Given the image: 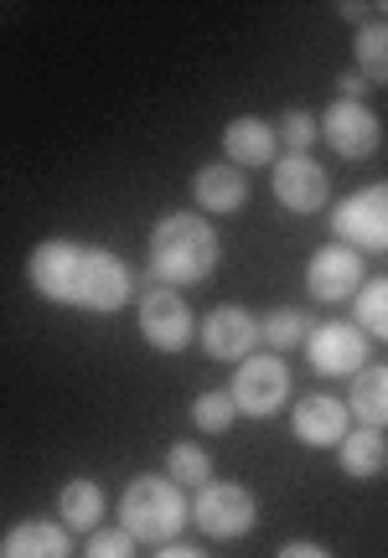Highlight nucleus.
<instances>
[{
  "instance_id": "nucleus-1",
  "label": "nucleus",
  "mask_w": 388,
  "mask_h": 558,
  "mask_svg": "<svg viewBox=\"0 0 388 558\" xmlns=\"http://www.w3.org/2000/svg\"><path fill=\"white\" fill-rule=\"evenodd\" d=\"M223 264V239L203 213H166L150 233V279L186 290V284H207L213 269Z\"/></svg>"
},
{
  "instance_id": "nucleus-2",
  "label": "nucleus",
  "mask_w": 388,
  "mask_h": 558,
  "mask_svg": "<svg viewBox=\"0 0 388 558\" xmlns=\"http://www.w3.org/2000/svg\"><path fill=\"white\" fill-rule=\"evenodd\" d=\"M192 522V501L171 476H135L120 492V527L135 543L166 548V543L182 538V527Z\"/></svg>"
},
{
  "instance_id": "nucleus-17",
  "label": "nucleus",
  "mask_w": 388,
  "mask_h": 558,
  "mask_svg": "<svg viewBox=\"0 0 388 558\" xmlns=\"http://www.w3.org/2000/svg\"><path fill=\"white\" fill-rule=\"evenodd\" d=\"M223 156H228V166H239V171L275 166V160H280V135H275V124L269 120L244 114V120H233L223 130Z\"/></svg>"
},
{
  "instance_id": "nucleus-29",
  "label": "nucleus",
  "mask_w": 388,
  "mask_h": 558,
  "mask_svg": "<svg viewBox=\"0 0 388 558\" xmlns=\"http://www.w3.org/2000/svg\"><path fill=\"white\" fill-rule=\"evenodd\" d=\"M275 558H331V548H322V543H311V538H295V543H286Z\"/></svg>"
},
{
  "instance_id": "nucleus-11",
  "label": "nucleus",
  "mask_w": 388,
  "mask_h": 558,
  "mask_svg": "<svg viewBox=\"0 0 388 558\" xmlns=\"http://www.w3.org/2000/svg\"><path fill=\"white\" fill-rule=\"evenodd\" d=\"M197 341H203V352L213 362H239L254 357L259 352V320L248 316L244 305H213L197 326Z\"/></svg>"
},
{
  "instance_id": "nucleus-4",
  "label": "nucleus",
  "mask_w": 388,
  "mask_h": 558,
  "mask_svg": "<svg viewBox=\"0 0 388 558\" xmlns=\"http://www.w3.org/2000/svg\"><path fill=\"white\" fill-rule=\"evenodd\" d=\"M135 300V269L114 254V248H83L78 279H73V311L88 316H114Z\"/></svg>"
},
{
  "instance_id": "nucleus-27",
  "label": "nucleus",
  "mask_w": 388,
  "mask_h": 558,
  "mask_svg": "<svg viewBox=\"0 0 388 558\" xmlns=\"http://www.w3.org/2000/svg\"><path fill=\"white\" fill-rule=\"evenodd\" d=\"M135 548L141 543L130 538L124 527H99V533H88V543H83V558H135Z\"/></svg>"
},
{
  "instance_id": "nucleus-3",
  "label": "nucleus",
  "mask_w": 388,
  "mask_h": 558,
  "mask_svg": "<svg viewBox=\"0 0 388 558\" xmlns=\"http://www.w3.org/2000/svg\"><path fill=\"white\" fill-rule=\"evenodd\" d=\"M192 522H197V533H207L213 543H239L259 527V501H254V492L239 486V481L213 476L207 486H197V497H192Z\"/></svg>"
},
{
  "instance_id": "nucleus-7",
  "label": "nucleus",
  "mask_w": 388,
  "mask_h": 558,
  "mask_svg": "<svg viewBox=\"0 0 388 558\" xmlns=\"http://www.w3.org/2000/svg\"><path fill=\"white\" fill-rule=\"evenodd\" d=\"M135 320H141V337L156 347V352H186L192 337H197V320L186 311L182 290H171V284H145L141 295H135Z\"/></svg>"
},
{
  "instance_id": "nucleus-14",
  "label": "nucleus",
  "mask_w": 388,
  "mask_h": 558,
  "mask_svg": "<svg viewBox=\"0 0 388 558\" xmlns=\"http://www.w3.org/2000/svg\"><path fill=\"white\" fill-rule=\"evenodd\" d=\"M352 429V414H348V399H331V393H306L295 399L290 409V435L301 439L306 450H337Z\"/></svg>"
},
{
  "instance_id": "nucleus-22",
  "label": "nucleus",
  "mask_w": 388,
  "mask_h": 558,
  "mask_svg": "<svg viewBox=\"0 0 388 558\" xmlns=\"http://www.w3.org/2000/svg\"><path fill=\"white\" fill-rule=\"evenodd\" d=\"M352 62L368 78V88H388V21H368L352 37Z\"/></svg>"
},
{
  "instance_id": "nucleus-23",
  "label": "nucleus",
  "mask_w": 388,
  "mask_h": 558,
  "mask_svg": "<svg viewBox=\"0 0 388 558\" xmlns=\"http://www.w3.org/2000/svg\"><path fill=\"white\" fill-rule=\"evenodd\" d=\"M166 476L177 481L182 492H197L213 481V456H207L197 439H177L171 450H166Z\"/></svg>"
},
{
  "instance_id": "nucleus-9",
  "label": "nucleus",
  "mask_w": 388,
  "mask_h": 558,
  "mask_svg": "<svg viewBox=\"0 0 388 558\" xmlns=\"http://www.w3.org/2000/svg\"><path fill=\"white\" fill-rule=\"evenodd\" d=\"M322 140H327L342 160H368V156H378V145H384V120L357 99H331L327 114H322Z\"/></svg>"
},
{
  "instance_id": "nucleus-12",
  "label": "nucleus",
  "mask_w": 388,
  "mask_h": 558,
  "mask_svg": "<svg viewBox=\"0 0 388 558\" xmlns=\"http://www.w3.org/2000/svg\"><path fill=\"white\" fill-rule=\"evenodd\" d=\"M275 202L295 213V218H311V213H322L331 197V177L322 171V160L311 156H280L275 160Z\"/></svg>"
},
{
  "instance_id": "nucleus-19",
  "label": "nucleus",
  "mask_w": 388,
  "mask_h": 558,
  "mask_svg": "<svg viewBox=\"0 0 388 558\" xmlns=\"http://www.w3.org/2000/svg\"><path fill=\"white\" fill-rule=\"evenodd\" d=\"M337 465L352 481H378L388 471V435L384 429H368V424L348 429V439L337 445Z\"/></svg>"
},
{
  "instance_id": "nucleus-18",
  "label": "nucleus",
  "mask_w": 388,
  "mask_h": 558,
  "mask_svg": "<svg viewBox=\"0 0 388 558\" xmlns=\"http://www.w3.org/2000/svg\"><path fill=\"white\" fill-rule=\"evenodd\" d=\"M104 512H109V492H104L94 476H73L68 486L58 492V522L73 533V538H88V533H99Z\"/></svg>"
},
{
  "instance_id": "nucleus-28",
  "label": "nucleus",
  "mask_w": 388,
  "mask_h": 558,
  "mask_svg": "<svg viewBox=\"0 0 388 558\" xmlns=\"http://www.w3.org/2000/svg\"><path fill=\"white\" fill-rule=\"evenodd\" d=\"M363 94H368V78H363L357 68H348V73L337 78V99H357V104H363Z\"/></svg>"
},
{
  "instance_id": "nucleus-26",
  "label": "nucleus",
  "mask_w": 388,
  "mask_h": 558,
  "mask_svg": "<svg viewBox=\"0 0 388 558\" xmlns=\"http://www.w3.org/2000/svg\"><path fill=\"white\" fill-rule=\"evenodd\" d=\"M275 135L286 145V156H311V145L322 140V120L311 109H286L280 124H275Z\"/></svg>"
},
{
  "instance_id": "nucleus-24",
  "label": "nucleus",
  "mask_w": 388,
  "mask_h": 558,
  "mask_svg": "<svg viewBox=\"0 0 388 558\" xmlns=\"http://www.w3.org/2000/svg\"><path fill=\"white\" fill-rule=\"evenodd\" d=\"M352 326H363L368 341H388V275L368 279V284L352 295Z\"/></svg>"
},
{
  "instance_id": "nucleus-30",
  "label": "nucleus",
  "mask_w": 388,
  "mask_h": 558,
  "mask_svg": "<svg viewBox=\"0 0 388 558\" xmlns=\"http://www.w3.org/2000/svg\"><path fill=\"white\" fill-rule=\"evenodd\" d=\"M156 558H207L203 548H186V543H166V548H156Z\"/></svg>"
},
{
  "instance_id": "nucleus-32",
  "label": "nucleus",
  "mask_w": 388,
  "mask_h": 558,
  "mask_svg": "<svg viewBox=\"0 0 388 558\" xmlns=\"http://www.w3.org/2000/svg\"><path fill=\"white\" fill-rule=\"evenodd\" d=\"M384 16H388V5H384Z\"/></svg>"
},
{
  "instance_id": "nucleus-16",
  "label": "nucleus",
  "mask_w": 388,
  "mask_h": 558,
  "mask_svg": "<svg viewBox=\"0 0 388 558\" xmlns=\"http://www.w3.org/2000/svg\"><path fill=\"white\" fill-rule=\"evenodd\" d=\"M0 558H73V533L58 518H26L5 527Z\"/></svg>"
},
{
  "instance_id": "nucleus-31",
  "label": "nucleus",
  "mask_w": 388,
  "mask_h": 558,
  "mask_svg": "<svg viewBox=\"0 0 388 558\" xmlns=\"http://www.w3.org/2000/svg\"><path fill=\"white\" fill-rule=\"evenodd\" d=\"M342 16H352V21H363V26H368V5H357V0H342Z\"/></svg>"
},
{
  "instance_id": "nucleus-6",
  "label": "nucleus",
  "mask_w": 388,
  "mask_h": 558,
  "mask_svg": "<svg viewBox=\"0 0 388 558\" xmlns=\"http://www.w3.org/2000/svg\"><path fill=\"white\" fill-rule=\"evenodd\" d=\"M228 393L239 403L244 418H275L290 403V367L280 352H254L233 367V383Z\"/></svg>"
},
{
  "instance_id": "nucleus-25",
  "label": "nucleus",
  "mask_w": 388,
  "mask_h": 558,
  "mask_svg": "<svg viewBox=\"0 0 388 558\" xmlns=\"http://www.w3.org/2000/svg\"><path fill=\"white\" fill-rule=\"evenodd\" d=\"M233 418H239V403H233L228 388H207V393H197V403H192V424H197L203 435H228Z\"/></svg>"
},
{
  "instance_id": "nucleus-15",
  "label": "nucleus",
  "mask_w": 388,
  "mask_h": 558,
  "mask_svg": "<svg viewBox=\"0 0 388 558\" xmlns=\"http://www.w3.org/2000/svg\"><path fill=\"white\" fill-rule=\"evenodd\" d=\"M192 197H197V213H203V218H233V213H244L248 181H244L239 166L213 160V166H197V177H192Z\"/></svg>"
},
{
  "instance_id": "nucleus-8",
  "label": "nucleus",
  "mask_w": 388,
  "mask_h": 558,
  "mask_svg": "<svg viewBox=\"0 0 388 558\" xmlns=\"http://www.w3.org/2000/svg\"><path fill=\"white\" fill-rule=\"evenodd\" d=\"M301 352H306V362L322 373V378H348V383L357 378L373 357L363 326H352V320H316Z\"/></svg>"
},
{
  "instance_id": "nucleus-20",
  "label": "nucleus",
  "mask_w": 388,
  "mask_h": 558,
  "mask_svg": "<svg viewBox=\"0 0 388 558\" xmlns=\"http://www.w3.org/2000/svg\"><path fill=\"white\" fill-rule=\"evenodd\" d=\"M348 414L368 429H388V362H368L348 388Z\"/></svg>"
},
{
  "instance_id": "nucleus-5",
  "label": "nucleus",
  "mask_w": 388,
  "mask_h": 558,
  "mask_svg": "<svg viewBox=\"0 0 388 558\" xmlns=\"http://www.w3.org/2000/svg\"><path fill=\"white\" fill-rule=\"evenodd\" d=\"M331 233L357 254H388V181L357 186L331 207Z\"/></svg>"
},
{
  "instance_id": "nucleus-21",
  "label": "nucleus",
  "mask_w": 388,
  "mask_h": 558,
  "mask_svg": "<svg viewBox=\"0 0 388 558\" xmlns=\"http://www.w3.org/2000/svg\"><path fill=\"white\" fill-rule=\"evenodd\" d=\"M311 326H316V320H311L306 311L280 305V311H269V316L259 320V347H265V352H301L311 337Z\"/></svg>"
},
{
  "instance_id": "nucleus-10",
  "label": "nucleus",
  "mask_w": 388,
  "mask_h": 558,
  "mask_svg": "<svg viewBox=\"0 0 388 558\" xmlns=\"http://www.w3.org/2000/svg\"><path fill=\"white\" fill-rule=\"evenodd\" d=\"M363 269H368V264H363L357 248H348V243H322L306 264L311 300H322V305H342V300H352L363 284H368Z\"/></svg>"
},
{
  "instance_id": "nucleus-13",
  "label": "nucleus",
  "mask_w": 388,
  "mask_h": 558,
  "mask_svg": "<svg viewBox=\"0 0 388 558\" xmlns=\"http://www.w3.org/2000/svg\"><path fill=\"white\" fill-rule=\"evenodd\" d=\"M78 264H83V243L73 239H47L32 248L26 259V279L41 300L52 305H73V279H78Z\"/></svg>"
}]
</instances>
